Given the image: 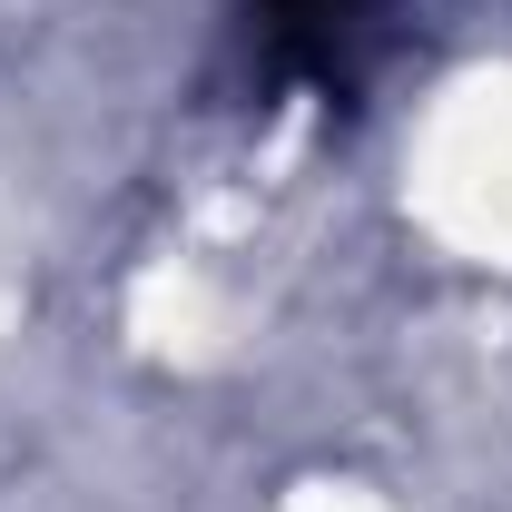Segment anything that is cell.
<instances>
[{
    "label": "cell",
    "instance_id": "6da1fadb",
    "mask_svg": "<svg viewBox=\"0 0 512 512\" xmlns=\"http://www.w3.org/2000/svg\"><path fill=\"white\" fill-rule=\"evenodd\" d=\"M394 10H404V0H256V40H266V69H276V79L345 99V89L384 60Z\"/></svg>",
    "mask_w": 512,
    "mask_h": 512
}]
</instances>
